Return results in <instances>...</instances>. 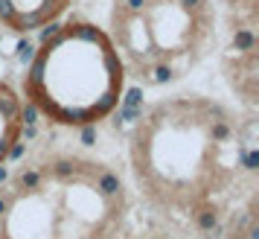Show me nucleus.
<instances>
[{
	"instance_id": "7ed1b4c3",
	"label": "nucleus",
	"mask_w": 259,
	"mask_h": 239,
	"mask_svg": "<svg viewBox=\"0 0 259 239\" xmlns=\"http://www.w3.org/2000/svg\"><path fill=\"white\" fill-rule=\"evenodd\" d=\"M128 76L105 26L64 18L50 26L29 56L21 96L56 129L88 132L119 111Z\"/></svg>"
},
{
	"instance_id": "f03ea898",
	"label": "nucleus",
	"mask_w": 259,
	"mask_h": 239,
	"mask_svg": "<svg viewBox=\"0 0 259 239\" xmlns=\"http://www.w3.org/2000/svg\"><path fill=\"white\" fill-rule=\"evenodd\" d=\"M128 216V181L82 152L41 155L0 184V239H117Z\"/></svg>"
},
{
	"instance_id": "20e7f679",
	"label": "nucleus",
	"mask_w": 259,
	"mask_h": 239,
	"mask_svg": "<svg viewBox=\"0 0 259 239\" xmlns=\"http://www.w3.org/2000/svg\"><path fill=\"white\" fill-rule=\"evenodd\" d=\"M105 32L128 82L149 91L192 76L222 38L215 0H111Z\"/></svg>"
},
{
	"instance_id": "423d86ee",
	"label": "nucleus",
	"mask_w": 259,
	"mask_h": 239,
	"mask_svg": "<svg viewBox=\"0 0 259 239\" xmlns=\"http://www.w3.org/2000/svg\"><path fill=\"white\" fill-rule=\"evenodd\" d=\"M26 134V102L9 79L0 76V167H6Z\"/></svg>"
},
{
	"instance_id": "f257e3e1",
	"label": "nucleus",
	"mask_w": 259,
	"mask_h": 239,
	"mask_svg": "<svg viewBox=\"0 0 259 239\" xmlns=\"http://www.w3.org/2000/svg\"><path fill=\"white\" fill-rule=\"evenodd\" d=\"M128 178L181 236H215L256 210V126L219 96L154 99L128 129Z\"/></svg>"
},
{
	"instance_id": "0eeeda50",
	"label": "nucleus",
	"mask_w": 259,
	"mask_h": 239,
	"mask_svg": "<svg viewBox=\"0 0 259 239\" xmlns=\"http://www.w3.org/2000/svg\"><path fill=\"white\" fill-rule=\"evenodd\" d=\"M181 233L169 230V227H131L125 225V230L117 239H178Z\"/></svg>"
},
{
	"instance_id": "39448f33",
	"label": "nucleus",
	"mask_w": 259,
	"mask_h": 239,
	"mask_svg": "<svg viewBox=\"0 0 259 239\" xmlns=\"http://www.w3.org/2000/svg\"><path fill=\"white\" fill-rule=\"evenodd\" d=\"M73 0H0V29L12 35H35L64 21Z\"/></svg>"
}]
</instances>
